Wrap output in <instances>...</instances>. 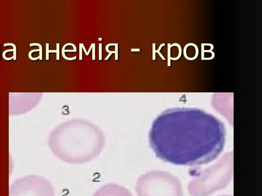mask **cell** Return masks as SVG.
<instances>
[{"label": "cell", "instance_id": "4", "mask_svg": "<svg viewBox=\"0 0 262 196\" xmlns=\"http://www.w3.org/2000/svg\"><path fill=\"white\" fill-rule=\"evenodd\" d=\"M9 196H54L51 183L39 176H28L20 178L12 184Z\"/></svg>", "mask_w": 262, "mask_h": 196}, {"label": "cell", "instance_id": "5", "mask_svg": "<svg viewBox=\"0 0 262 196\" xmlns=\"http://www.w3.org/2000/svg\"><path fill=\"white\" fill-rule=\"evenodd\" d=\"M93 196H132L129 190L115 184H108L102 187Z\"/></svg>", "mask_w": 262, "mask_h": 196}, {"label": "cell", "instance_id": "8", "mask_svg": "<svg viewBox=\"0 0 262 196\" xmlns=\"http://www.w3.org/2000/svg\"><path fill=\"white\" fill-rule=\"evenodd\" d=\"M7 45H12L14 47V56L12 57H13V59L15 60L16 59V45L12 43H6L4 44V47H6Z\"/></svg>", "mask_w": 262, "mask_h": 196}, {"label": "cell", "instance_id": "10", "mask_svg": "<svg viewBox=\"0 0 262 196\" xmlns=\"http://www.w3.org/2000/svg\"><path fill=\"white\" fill-rule=\"evenodd\" d=\"M33 45L39 46V48H40V56H39L40 59L42 60V45L40 43H32L30 44V47H31Z\"/></svg>", "mask_w": 262, "mask_h": 196}, {"label": "cell", "instance_id": "11", "mask_svg": "<svg viewBox=\"0 0 262 196\" xmlns=\"http://www.w3.org/2000/svg\"><path fill=\"white\" fill-rule=\"evenodd\" d=\"M170 43L168 44V53H167V56H168V66H171V45H170Z\"/></svg>", "mask_w": 262, "mask_h": 196}, {"label": "cell", "instance_id": "12", "mask_svg": "<svg viewBox=\"0 0 262 196\" xmlns=\"http://www.w3.org/2000/svg\"><path fill=\"white\" fill-rule=\"evenodd\" d=\"M14 49H12V50H5L4 52L3 53V58L6 60H12V59H13V57H10V58H7L6 56H5V54H6V53H7L8 52H10V51H13L14 52Z\"/></svg>", "mask_w": 262, "mask_h": 196}, {"label": "cell", "instance_id": "3", "mask_svg": "<svg viewBox=\"0 0 262 196\" xmlns=\"http://www.w3.org/2000/svg\"><path fill=\"white\" fill-rule=\"evenodd\" d=\"M136 191L138 196H182L178 184L161 180L151 173L138 179Z\"/></svg>", "mask_w": 262, "mask_h": 196}, {"label": "cell", "instance_id": "6", "mask_svg": "<svg viewBox=\"0 0 262 196\" xmlns=\"http://www.w3.org/2000/svg\"><path fill=\"white\" fill-rule=\"evenodd\" d=\"M57 50H49V44H46V60H49V53H57V59L59 60V43L57 44Z\"/></svg>", "mask_w": 262, "mask_h": 196}, {"label": "cell", "instance_id": "1", "mask_svg": "<svg viewBox=\"0 0 262 196\" xmlns=\"http://www.w3.org/2000/svg\"><path fill=\"white\" fill-rule=\"evenodd\" d=\"M224 125L197 111L164 113L153 122L149 142L156 156L174 165L207 163L221 153L225 144Z\"/></svg>", "mask_w": 262, "mask_h": 196}, {"label": "cell", "instance_id": "7", "mask_svg": "<svg viewBox=\"0 0 262 196\" xmlns=\"http://www.w3.org/2000/svg\"><path fill=\"white\" fill-rule=\"evenodd\" d=\"M164 45H165V43H162V44H161L160 46V47L159 48V49H158L157 51H155V43H153V60H155V53H158V54H159V55H160V56L161 57V58H162L163 60H165V58H164V57L161 54L160 52H159V51H160L162 47V46H164Z\"/></svg>", "mask_w": 262, "mask_h": 196}, {"label": "cell", "instance_id": "9", "mask_svg": "<svg viewBox=\"0 0 262 196\" xmlns=\"http://www.w3.org/2000/svg\"><path fill=\"white\" fill-rule=\"evenodd\" d=\"M171 45V47H173L174 45H177L179 47V55L178 56V57L177 58H171V59H172V60H177L178 59L181 55V52H182V50H181V47L180 45H179L178 43H173L172 45Z\"/></svg>", "mask_w": 262, "mask_h": 196}, {"label": "cell", "instance_id": "2", "mask_svg": "<svg viewBox=\"0 0 262 196\" xmlns=\"http://www.w3.org/2000/svg\"><path fill=\"white\" fill-rule=\"evenodd\" d=\"M48 144L54 155L64 162L81 164L97 157L105 144L100 129L82 119H73L54 128Z\"/></svg>", "mask_w": 262, "mask_h": 196}]
</instances>
